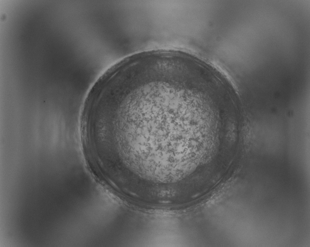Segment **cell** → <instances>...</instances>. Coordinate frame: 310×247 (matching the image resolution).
I'll return each mask as SVG.
<instances>
[{"label": "cell", "mask_w": 310, "mask_h": 247, "mask_svg": "<svg viewBox=\"0 0 310 247\" xmlns=\"http://www.w3.org/2000/svg\"><path fill=\"white\" fill-rule=\"evenodd\" d=\"M97 127L116 166L158 180L190 172L198 137L221 127L208 85L170 64L118 77L101 103Z\"/></svg>", "instance_id": "cell-1"}]
</instances>
